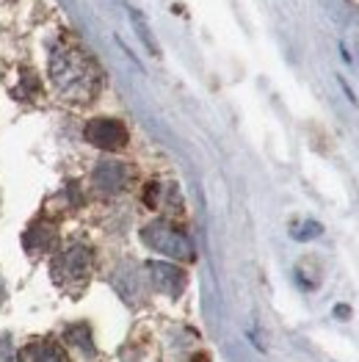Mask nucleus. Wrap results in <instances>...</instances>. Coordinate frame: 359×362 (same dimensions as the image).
Returning <instances> with one entry per match:
<instances>
[{"label": "nucleus", "instance_id": "obj_1", "mask_svg": "<svg viewBox=\"0 0 359 362\" xmlns=\"http://www.w3.org/2000/svg\"><path fill=\"white\" fill-rule=\"evenodd\" d=\"M50 81L61 100L83 105L97 97L102 78L89 53L75 45H59L50 56Z\"/></svg>", "mask_w": 359, "mask_h": 362}, {"label": "nucleus", "instance_id": "obj_2", "mask_svg": "<svg viewBox=\"0 0 359 362\" xmlns=\"http://www.w3.org/2000/svg\"><path fill=\"white\" fill-rule=\"evenodd\" d=\"M91 266H94V255H91L89 246L86 243H69L53 260V279L64 291L75 293L89 282Z\"/></svg>", "mask_w": 359, "mask_h": 362}, {"label": "nucleus", "instance_id": "obj_3", "mask_svg": "<svg viewBox=\"0 0 359 362\" xmlns=\"http://www.w3.org/2000/svg\"><path fill=\"white\" fill-rule=\"evenodd\" d=\"M141 238H144V243H147L150 249L166 255V257H175V260H194L191 238H188L180 227H175L172 221H166V218L150 221V224L141 230Z\"/></svg>", "mask_w": 359, "mask_h": 362}, {"label": "nucleus", "instance_id": "obj_4", "mask_svg": "<svg viewBox=\"0 0 359 362\" xmlns=\"http://www.w3.org/2000/svg\"><path fill=\"white\" fill-rule=\"evenodd\" d=\"M86 141L100 150H122L127 144V130L117 119H91L86 124Z\"/></svg>", "mask_w": 359, "mask_h": 362}, {"label": "nucleus", "instance_id": "obj_5", "mask_svg": "<svg viewBox=\"0 0 359 362\" xmlns=\"http://www.w3.org/2000/svg\"><path fill=\"white\" fill-rule=\"evenodd\" d=\"M130 182V172L124 163L117 160H102L97 169H94V185L102 191V194H119L127 188Z\"/></svg>", "mask_w": 359, "mask_h": 362}, {"label": "nucleus", "instance_id": "obj_6", "mask_svg": "<svg viewBox=\"0 0 359 362\" xmlns=\"http://www.w3.org/2000/svg\"><path fill=\"white\" fill-rule=\"evenodd\" d=\"M147 269H150V276L158 291H163L166 296H180V293H182V288H185V274H182V269H177L175 263H160V260H155Z\"/></svg>", "mask_w": 359, "mask_h": 362}, {"label": "nucleus", "instance_id": "obj_7", "mask_svg": "<svg viewBox=\"0 0 359 362\" xmlns=\"http://www.w3.org/2000/svg\"><path fill=\"white\" fill-rule=\"evenodd\" d=\"M25 362H69L66 360V351L61 349L56 340L45 337V340H36L25 349Z\"/></svg>", "mask_w": 359, "mask_h": 362}, {"label": "nucleus", "instance_id": "obj_8", "mask_svg": "<svg viewBox=\"0 0 359 362\" xmlns=\"http://www.w3.org/2000/svg\"><path fill=\"white\" fill-rule=\"evenodd\" d=\"M130 20H133V25H136V30H139V36L144 39V45L158 56V45H155V39H152V33H150V28H147V23H144V17H141L139 11H130Z\"/></svg>", "mask_w": 359, "mask_h": 362}, {"label": "nucleus", "instance_id": "obj_9", "mask_svg": "<svg viewBox=\"0 0 359 362\" xmlns=\"http://www.w3.org/2000/svg\"><path fill=\"white\" fill-rule=\"evenodd\" d=\"M0 362H14V346H11V337L0 332Z\"/></svg>", "mask_w": 359, "mask_h": 362}, {"label": "nucleus", "instance_id": "obj_10", "mask_svg": "<svg viewBox=\"0 0 359 362\" xmlns=\"http://www.w3.org/2000/svg\"><path fill=\"white\" fill-rule=\"evenodd\" d=\"M0 302H3V282H0Z\"/></svg>", "mask_w": 359, "mask_h": 362}]
</instances>
